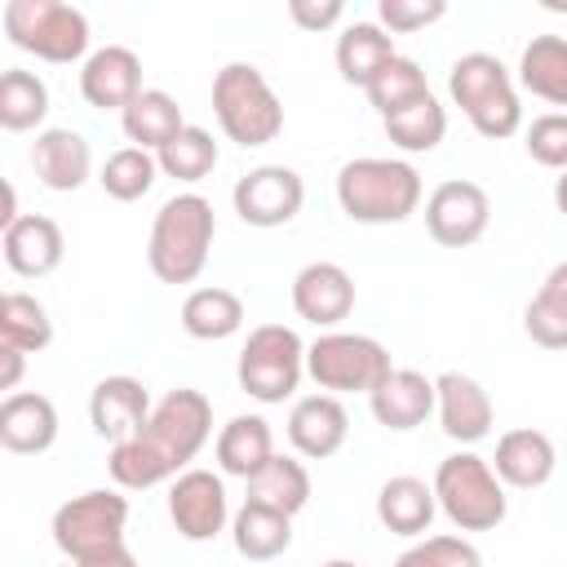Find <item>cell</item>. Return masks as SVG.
Wrapping results in <instances>:
<instances>
[{"label":"cell","instance_id":"obj_9","mask_svg":"<svg viewBox=\"0 0 567 567\" xmlns=\"http://www.w3.org/2000/svg\"><path fill=\"white\" fill-rule=\"evenodd\" d=\"M239 390L257 403H284L297 394L306 377V341L288 323H261L248 332L239 363H235Z\"/></svg>","mask_w":567,"mask_h":567},{"label":"cell","instance_id":"obj_13","mask_svg":"<svg viewBox=\"0 0 567 567\" xmlns=\"http://www.w3.org/2000/svg\"><path fill=\"white\" fill-rule=\"evenodd\" d=\"M168 518L177 527V536L186 540H213L226 523H230V505H226V483L213 470H182L168 487Z\"/></svg>","mask_w":567,"mask_h":567},{"label":"cell","instance_id":"obj_45","mask_svg":"<svg viewBox=\"0 0 567 567\" xmlns=\"http://www.w3.org/2000/svg\"><path fill=\"white\" fill-rule=\"evenodd\" d=\"M554 208H558V213L567 217V168H563V173L554 177Z\"/></svg>","mask_w":567,"mask_h":567},{"label":"cell","instance_id":"obj_32","mask_svg":"<svg viewBox=\"0 0 567 567\" xmlns=\"http://www.w3.org/2000/svg\"><path fill=\"white\" fill-rule=\"evenodd\" d=\"M523 328L545 350H567V261H558L523 310Z\"/></svg>","mask_w":567,"mask_h":567},{"label":"cell","instance_id":"obj_6","mask_svg":"<svg viewBox=\"0 0 567 567\" xmlns=\"http://www.w3.org/2000/svg\"><path fill=\"white\" fill-rule=\"evenodd\" d=\"M434 496H439V509L461 532H492L505 523V509H509L505 483L496 478L492 461H483L478 452L443 456L434 470Z\"/></svg>","mask_w":567,"mask_h":567},{"label":"cell","instance_id":"obj_14","mask_svg":"<svg viewBox=\"0 0 567 567\" xmlns=\"http://www.w3.org/2000/svg\"><path fill=\"white\" fill-rule=\"evenodd\" d=\"M80 93L93 111H124L142 93V58L128 44H102L80 66Z\"/></svg>","mask_w":567,"mask_h":567},{"label":"cell","instance_id":"obj_38","mask_svg":"<svg viewBox=\"0 0 567 567\" xmlns=\"http://www.w3.org/2000/svg\"><path fill=\"white\" fill-rule=\"evenodd\" d=\"M368 102H372V111L385 120V115H394V111H403V106H412V102H421L425 93H430V84H425V71H421V62H412V58H394L368 89Z\"/></svg>","mask_w":567,"mask_h":567},{"label":"cell","instance_id":"obj_10","mask_svg":"<svg viewBox=\"0 0 567 567\" xmlns=\"http://www.w3.org/2000/svg\"><path fill=\"white\" fill-rule=\"evenodd\" d=\"M124 527H128V501L106 487L80 492L53 509V545L71 563H93L111 554L115 545H124Z\"/></svg>","mask_w":567,"mask_h":567},{"label":"cell","instance_id":"obj_36","mask_svg":"<svg viewBox=\"0 0 567 567\" xmlns=\"http://www.w3.org/2000/svg\"><path fill=\"white\" fill-rule=\"evenodd\" d=\"M155 159H159V173L173 182H204L217 168V142L208 128L186 124L164 151H155Z\"/></svg>","mask_w":567,"mask_h":567},{"label":"cell","instance_id":"obj_19","mask_svg":"<svg viewBox=\"0 0 567 567\" xmlns=\"http://www.w3.org/2000/svg\"><path fill=\"white\" fill-rule=\"evenodd\" d=\"M492 470L505 487H518V492H532V487H545L558 470V452H554V439L545 430H532V425H518V430H505L496 439V456H492Z\"/></svg>","mask_w":567,"mask_h":567},{"label":"cell","instance_id":"obj_20","mask_svg":"<svg viewBox=\"0 0 567 567\" xmlns=\"http://www.w3.org/2000/svg\"><path fill=\"white\" fill-rule=\"evenodd\" d=\"M0 248H4V261H9L13 275H22V279H44V275L58 270L66 239H62V226H58L53 217H44V213H22L13 226L0 230Z\"/></svg>","mask_w":567,"mask_h":567},{"label":"cell","instance_id":"obj_23","mask_svg":"<svg viewBox=\"0 0 567 567\" xmlns=\"http://www.w3.org/2000/svg\"><path fill=\"white\" fill-rule=\"evenodd\" d=\"M31 168L49 190H80L93 173V151L75 128H40L31 142Z\"/></svg>","mask_w":567,"mask_h":567},{"label":"cell","instance_id":"obj_29","mask_svg":"<svg viewBox=\"0 0 567 567\" xmlns=\"http://www.w3.org/2000/svg\"><path fill=\"white\" fill-rule=\"evenodd\" d=\"M518 84L549 106H567V40L532 35L518 58Z\"/></svg>","mask_w":567,"mask_h":567},{"label":"cell","instance_id":"obj_12","mask_svg":"<svg viewBox=\"0 0 567 567\" xmlns=\"http://www.w3.org/2000/svg\"><path fill=\"white\" fill-rule=\"evenodd\" d=\"M492 221V199L478 182H465V177H447L430 190L425 199V230L434 244L443 248H470L483 239Z\"/></svg>","mask_w":567,"mask_h":567},{"label":"cell","instance_id":"obj_44","mask_svg":"<svg viewBox=\"0 0 567 567\" xmlns=\"http://www.w3.org/2000/svg\"><path fill=\"white\" fill-rule=\"evenodd\" d=\"M80 567H137V558H133L128 545H115L111 554H102V558H93V563H80Z\"/></svg>","mask_w":567,"mask_h":567},{"label":"cell","instance_id":"obj_7","mask_svg":"<svg viewBox=\"0 0 567 567\" xmlns=\"http://www.w3.org/2000/svg\"><path fill=\"white\" fill-rule=\"evenodd\" d=\"M394 372L390 350L363 332H319L306 346V377L323 394H372Z\"/></svg>","mask_w":567,"mask_h":567},{"label":"cell","instance_id":"obj_8","mask_svg":"<svg viewBox=\"0 0 567 567\" xmlns=\"http://www.w3.org/2000/svg\"><path fill=\"white\" fill-rule=\"evenodd\" d=\"M4 35L13 49L35 53L40 62H75L89 53V18L66 0H9Z\"/></svg>","mask_w":567,"mask_h":567},{"label":"cell","instance_id":"obj_25","mask_svg":"<svg viewBox=\"0 0 567 567\" xmlns=\"http://www.w3.org/2000/svg\"><path fill=\"white\" fill-rule=\"evenodd\" d=\"M394 58H399L394 53V35L381 22H350L337 35V71H341L346 84L368 89Z\"/></svg>","mask_w":567,"mask_h":567},{"label":"cell","instance_id":"obj_42","mask_svg":"<svg viewBox=\"0 0 567 567\" xmlns=\"http://www.w3.org/2000/svg\"><path fill=\"white\" fill-rule=\"evenodd\" d=\"M288 18L301 27V31H328L346 18V4L341 0H292L288 4Z\"/></svg>","mask_w":567,"mask_h":567},{"label":"cell","instance_id":"obj_18","mask_svg":"<svg viewBox=\"0 0 567 567\" xmlns=\"http://www.w3.org/2000/svg\"><path fill=\"white\" fill-rule=\"evenodd\" d=\"M434 394H439V425H443V434L452 443H465L470 447V443H478V439L492 434L496 412H492L487 390L474 377L443 372V377H434Z\"/></svg>","mask_w":567,"mask_h":567},{"label":"cell","instance_id":"obj_5","mask_svg":"<svg viewBox=\"0 0 567 567\" xmlns=\"http://www.w3.org/2000/svg\"><path fill=\"white\" fill-rule=\"evenodd\" d=\"M213 115L235 146H266L284 133V102L252 62H226L213 75Z\"/></svg>","mask_w":567,"mask_h":567},{"label":"cell","instance_id":"obj_41","mask_svg":"<svg viewBox=\"0 0 567 567\" xmlns=\"http://www.w3.org/2000/svg\"><path fill=\"white\" fill-rule=\"evenodd\" d=\"M412 549L425 567H483V554L465 536H425Z\"/></svg>","mask_w":567,"mask_h":567},{"label":"cell","instance_id":"obj_31","mask_svg":"<svg viewBox=\"0 0 567 567\" xmlns=\"http://www.w3.org/2000/svg\"><path fill=\"white\" fill-rule=\"evenodd\" d=\"M248 501L270 505V509L288 514V518L301 514L306 501H310V474H306V465H301L297 456L275 452V456L248 478Z\"/></svg>","mask_w":567,"mask_h":567},{"label":"cell","instance_id":"obj_11","mask_svg":"<svg viewBox=\"0 0 567 567\" xmlns=\"http://www.w3.org/2000/svg\"><path fill=\"white\" fill-rule=\"evenodd\" d=\"M230 199H235L239 221L270 230V226H288V221L301 213V204H306V182H301V173L288 168V164H257V168H248V173L235 182Z\"/></svg>","mask_w":567,"mask_h":567},{"label":"cell","instance_id":"obj_40","mask_svg":"<svg viewBox=\"0 0 567 567\" xmlns=\"http://www.w3.org/2000/svg\"><path fill=\"white\" fill-rule=\"evenodd\" d=\"M443 13H447L443 0H381V4H377V22H381L390 35L425 31V27L439 22Z\"/></svg>","mask_w":567,"mask_h":567},{"label":"cell","instance_id":"obj_16","mask_svg":"<svg viewBox=\"0 0 567 567\" xmlns=\"http://www.w3.org/2000/svg\"><path fill=\"white\" fill-rule=\"evenodd\" d=\"M151 412H155V403H151L146 385H142L137 377H124V372L102 377V381L93 385V394H89L93 434H97V439H111V443L133 439V434L151 421Z\"/></svg>","mask_w":567,"mask_h":567},{"label":"cell","instance_id":"obj_46","mask_svg":"<svg viewBox=\"0 0 567 567\" xmlns=\"http://www.w3.org/2000/svg\"><path fill=\"white\" fill-rule=\"evenodd\" d=\"M394 567H425L421 558H416V549H408V554H399V563Z\"/></svg>","mask_w":567,"mask_h":567},{"label":"cell","instance_id":"obj_37","mask_svg":"<svg viewBox=\"0 0 567 567\" xmlns=\"http://www.w3.org/2000/svg\"><path fill=\"white\" fill-rule=\"evenodd\" d=\"M155 173H159V159H155L151 151H142V146H120V151L106 155L97 182H102V190H106L111 199L133 204V199H142V195L155 186Z\"/></svg>","mask_w":567,"mask_h":567},{"label":"cell","instance_id":"obj_48","mask_svg":"<svg viewBox=\"0 0 567 567\" xmlns=\"http://www.w3.org/2000/svg\"><path fill=\"white\" fill-rule=\"evenodd\" d=\"M66 567H80V563H66Z\"/></svg>","mask_w":567,"mask_h":567},{"label":"cell","instance_id":"obj_28","mask_svg":"<svg viewBox=\"0 0 567 567\" xmlns=\"http://www.w3.org/2000/svg\"><path fill=\"white\" fill-rule=\"evenodd\" d=\"M230 540L235 549L248 558V563H270L279 554H288L292 545V518L270 509V505H257V501H244L230 518Z\"/></svg>","mask_w":567,"mask_h":567},{"label":"cell","instance_id":"obj_35","mask_svg":"<svg viewBox=\"0 0 567 567\" xmlns=\"http://www.w3.org/2000/svg\"><path fill=\"white\" fill-rule=\"evenodd\" d=\"M53 341V319L49 310L27 297V292H4L0 297V346H13L22 354H35Z\"/></svg>","mask_w":567,"mask_h":567},{"label":"cell","instance_id":"obj_4","mask_svg":"<svg viewBox=\"0 0 567 567\" xmlns=\"http://www.w3.org/2000/svg\"><path fill=\"white\" fill-rule=\"evenodd\" d=\"M447 93L461 106V115L474 124V133L487 142H505L523 128V102H518L514 75L496 53H483V49L461 53L447 71Z\"/></svg>","mask_w":567,"mask_h":567},{"label":"cell","instance_id":"obj_34","mask_svg":"<svg viewBox=\"0 0 567 567\" xmlns=\"http://www.w3.org/2000/svg\"><path fill=\"white\" fill-rule=\"evenodd\" d=\"M381 124H385V137H390L399 151H408V155L434 151V146L447 137V111L439 106L434 93H425L421 102H412V106L385 115Z\"/></svg>","mask_w":567,"mask_h":567},{"label":"cell","instance_id":"obj_3","mask_svg":"<svg viewBox=\"0 0 567 567\" xmlns=\"http://www.w3.org/2000/svg\"><path fill=\"white\" fill-rule=\"evenodd\" d=\"M337 204L350 221L394 226L421 208V173L408 159L359 155L337 173Z\"/></svg>","mask_w":567,"mask_h":567},{"label":"cell","instance_id":"obj_21","mask_svg":"<svg viewBox=\"0 0 567 567\" xmlns=\"http://www.w3.org/2000/svg\"><path fill=\"white\" fill-rule=\"evenodd\" d=\"M368 403H372L377 425L403 434V430L425 425V416L439 408V394H434V381H430L425 372H416V368H394V372L368 394Z\"/></svg>","mask_w":567,"mask_h":567},{"label":"cell","instance_id":"obj_15","mask_svg":"<svg viewBox=\"0 0 567 567\" xmlns=\"http://www.w3.org/2000/svg\"><path fill=\"white\" fill-rule=\"evenodd\" d=\"M292 310L315 328H337L354 310V279L337 261H310L292 279Z\"/></svg>","mask_w":567,"mask_h":567},{"label":"cell","instance_id":"obj_27","mask_svg":"<svg viewBox=\"0 0 567 567\" xmlns=\"http://www.w3.org/2000/svg\"><path fill=\"white\" fill-rule=\"evenodd\" d=\"M120 124H124V137L133 142V146H142V151H164L182 128H186V120H182V106L164 93V89H142L124 111H120Z\"/></svg>","mask_w":567,"mask_h":567},{"label":"cell","instance_id":"obj_30","mask_svg":"<svg viewBox=\"0 0 567 567\" xmlns=\"http://www.w3.org/2000/svg\"><path fill=\"white\" fill-rule=\"evenodd\" d=\"M182 328L195 341H226L244 328V301L230 288H195L182 301Z\"/></svg>","mask_w":567,"mask_h":567},{"label":"cell","instance_id":"obj_22","mask_svg":"<svg viewBox=\"0 0 567 567\" xmlns=\"http://www.w3.org/2000/svg\"><path fill=\"white\" fill-rule=\"evenodd\" d=\"M0 443L4 452H18V456H40L58 443V408L49 394H35V390H18V394H4L0 403Z\"/></svg>","mask_w":567,"mask_h":567},{"label":"cell","instance_id":"obj_39","mask_svg":"<svg viewBox=\"0 0 567 567\" xmlns=\"http://www.w3.org/2000/svg\"><path fill=\"white\" fill-rule=\"evenodd\" d=\"M527 155L545 168H567V111H545L527 124Z\"/></svg>","mask_w":567,"mask_h":567},{"label":"cell","instance_id":"obj_47","mask_svg":"<svg viewBox=\"0 0 567 567\" xmlns=\"http://www.w3.org/2000/svg\"><path fill=\"white\" fill-rule=\"evenodd\" d=\"M323 567H359V563H350V558H328Z\"/></svg>","mask_w":567,"mask_h":567},{"label":"cell","instance_id":"obj_17","mask_svg":"<svg viewBox=\"0 0 567 567\" xmlns=\"http://www.w3.org/2000/svg\"><path fill=\"white\" fill-rule=\"evenodd\" d=\"M346 434H350V416L337 394H323V390L301 394L288 412V443L306 461H328L332 452H341Z\"/></svg>","mask_w":567,"mask_h":567},{"label":"cell","instance_id":"obj_43","mask_svg":"<svg viewBox=\"0 0 567 567\" xmlns=\"http://www.w3.org/2000/svg\"><path fill=\"white\" fill-rule=\"evenodd\" d=\"M0 363H4V372H0V390L18 394V381H22L27 354H22V350H13V346H0Z\"/></svg>","mask_w":567,"mask_h":567},{"label":"cell","instance_id":"obj_33","mask_svg":"<svg viewBox=\"0 0 567 567\" xmlns=\"http://www.w3.org/2000/svg\"><path fill=\"white\" fill-rule=\"evenodd\" d=\"M44 115H49V84L35 71L9 66L0 75V128L27 133V128H40Z\"/></svg>","mask_w":567,"mask_h":567},{"label":"cell","instance_id":"obj_26","mask_svg":"<svg viewBox=\"0 0 567 567\" xmlns=\"http://www.w3.org/2000/svg\"><path fill=\"white\" fill-rule=\"evenodd\" d=\"M275 456V434H270V421L266 416H230L217 434V465L221 474H235V478H252L266 461Z\"/></svg>","mask_w":567,"mask_h":567},{"label":"cell","instance_id":"obj_24","mask_svg":"<svg viewBox=\"0 0 567 567\" xmlns=\"http://www.w3.org/2000/svg\"><path fill=\"white\" fill-rule=\"evenodd\" d=\"M434 509H439L434 483L412 478V474H394L377 492V518L394 536H425L434 523Z\"/></svg>","mask_w":567,"mask_h":567},{"label":"cell","instance_id":"obj_2","mask_svg":"<svg viewBox=\"0 0 567 567\" xmlns=\"http://www.w3.org/2000/svg\"><path fill=\"white\" fill-rule=\"evenodd\" d=\"M213 235H217V217L204 195L182 190L164 199L151 221V244H146L151 275L159 284H195L208 266Z\"/></svg>","mask_w":567,"mask_h":567},{"label":"cell","instance_id":"obj_1","mask_svg":"<svg viewBox=\"0 0 567 567\" xmlns=\"http://www.w3.org/2000/svg\"><path fill=\"white\" fill-rule=\"evenodd\" d=\"M208 434H213V403L199 390L177 385L155 403L151 421L133 439L111 443V461H106L111 478L128 492H146L164 478H177L199 456Z\"/></svg>","mask_w":567,"mask_h":567}]
</instances>
